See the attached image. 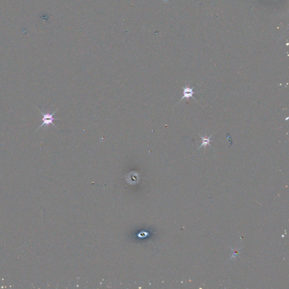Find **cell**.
<instances>
[{
    "mask_svg": "<svg viewBox=\"0 0 289 289\" xmlns=\"http://www.w3.org/2000/svg\"><path fill=\"white\" fill-rule=\"evenodd\" d=\"M194 88V86H193L192 88H190L189 86H182V88H183L184 89V91H183V94H184V96H183V97L181 98V100H179V102L176 104H179V102L183 100V99L185 98L187 100H189V98L190 97L193 98L194 100H196L195 98L194 97H193V95L194 93H197V92H194L193 91V89Z\"/></svg>",
    "mask_w": 289,
    "mask_h": 289,
    "instance_id": "2",
    "label": "cell"
},
{
    "mask_svg": "<svg viewBox=\"0 0 289 289\" xmlns=\"http://www.w3.org/2000/svg\"><path fill=\"white\" fill-rule=\"evenodd\" d=\"M59 110V108H58L57 110L55 111L54 113H52L51 114H45V113H43L42 111H41V110L39 109V111L43 116V123H42V124L40 125L39 127V128L37 129V130H36V132H37L40 129V128L41 127H43L44 126H45V127H48L49 126V125L52 124L54 127H56L55 124L53 123V121L55 120H58V119H61L60 118H54L53 117V115L55 114V113H57V111Z\"/></svg>",
    "mask_w": 289,
    "mask_h": 289,
    "instance_id": "1",
    "label": "cell"
},
{
    "mask_svg": "<svg viewBox=\"0 0 289 289\" xmlns=\"http://www.w3.org/2000/svg\"><path fill=\"white\" fill-rule=\"evenodd\" d=\"M213 134L210 135L209 137L202 136H201V134H199V135L201 136V138H202V144H201V146L198 147V149H200L201 147H203V146H204V148H206V146H207V145H209L211 147H212V146L210 145V142H211L210 138H211V137L212 136Z\"/></svg>",
    "mask_w": 289,
    "mask_h": 289,
    "instance_id": "3",
    "label": "cell"
}]
</instances>
